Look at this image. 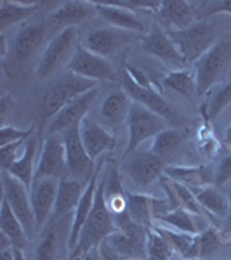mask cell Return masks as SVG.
<instances>
[{"label": "cell", "mask_w": 231, "mask_h": 260, "mask_svg": "<svg viewBox=\"0 0 231 260\" xmlns=\"http://www.w3.org/2000/svg\"><path fill=\"white\" fill-rule=\"evenodd\" d=\"M104 172L101 174L98 189H96V198H94V207L89 213V219L83 224L80 238L75 246V250L70 255H83L89 250L99 248V245L110 236L111 233L117 231L115 219L108 210L106 205V196H104Z\"/></svg>", "instance_id": "obj_1"}, {"label": "cell", "mask_w": 231, "mask_h": 260, "mask_svg": "<svg viewBox=\"0 0 231 260\" xmlns=\"http://www.w3.org/2000/svg\"><path fill=\"white\" fill-rule=\"evenodd\" d=\"M45 39H47V24H45L44 19L24 24L16 33L14 42L11 45L9 57L4 61L6 70L12 77L19 75L21 71L26 70V66L32 64L37 54H39V50L42 49V45H44Z\"/></svg>", "instance_id": "obj_2"}, {"label": "cell", "mask_w": 231, "mask_h": 260, "mask_svg": "<svg viewBox=\"0 0 231 260\" xmlns=\"http://www.w3.org/2000/svg\"><path fill=\"white\" fill-rule=\"evenodd\" d=\"M98 82L87 80V78L77 77L73 73H66L57 80L54 85H50L40 101V116L44 120L50 121L60 113L66 104H70L73 99L80 98L82 94H87L89 90L96 89Z\"/></svg>", "instance_id": "obj_3"}, {"label": "cell", "mask_w": 231, "mask_h": 260, "mask_svg": "<svg viewBox=\"0 0 231 260\" xmlns=\"http://www.w3.org/2000/svg\"><path fill=\"white\" fill-rule=\"evenodd\" d=\"M167 35L170 37L188 64L196 62L217 44V28L207 19H198L184 30H170L167 31Z\"/></svg>", "instance_id": "obj_4"}, {"label": "cell", "mask_w": 231, "mask_h": 260, "mask_svg": "<svg viewBox=\"0 0 231 260\" xmlns=\"http://www.w3.org/2000/svg\"><path fill=\"white\" fill-rule=\"evenodd\" d=\"M77 42L78 30L75 26L65 28L56 37H52L42 50L39 61H37L35 70L39 78L45 80V78L56 75L63 66H68L75 50L78 47Z\"/></svg>", "instance_id": "obj_5"}, {"label": "cell", "mask_w": 231, "mask_h": 260, "mask_svg": "<svg viewBox=\"0 0 231 260\" xmlns=\"http://www.w3.org/2000/svg\"><path fill=\"white\" fill-rule=\"evenodd\" d=\"M229 64H231V42L219 40L211 50H207L195 62L193 73H195L198 95L211 92L222 80V77L226 75Z\"/></svg>", "instance_id": "obj_6"}, {"label": "cell", "mask_w": 231, "mask_h": 260, "mask_svg": "<svg viewBox=\"0 0 231 260\" xmlns=\"http://www.w3.org/2000/svg\"><path fill=\"white\" fill-rule=\"evenodd\" d=\"M127 148H125L124 158L131 156L139 149V146L145 144L148 139H155L160 132L167 128V121L150 111L139 103H132L127 115Z\"/></svg>", "instance_id": "obj_7"}, {"label": "cell", "mask_w": 231, "mask_h": 260, "mask_svg": "<svg viewBox=\"0 0 231 260\" xmlns=\"http://www.w3.org/2000/svg\"><path fill=\"white\" fill-rule=\"evenodd\" d=\"M146 229L115 231L99 245V253L106 260H146Z\"/></svg>", "instance_id": "obj_8"}, {"label": "cell", "mask_w": 231, "mask_h": 260, "mask_svg": "<svg viewBox=\"0 0 231 260\" xmlns=\"http://www.w3.org/2000/svg\"><path fill=\"white\" fill-rule=\"evenodd\" d=\"M122 87L124 90L131 95V99L134 103H139L145 108H148L150 111H153L155 115H158L160 118L167 121V125L174 128H186L184 125V118L181 113L176 111V108L172 106L167 99L162 98V94L157 89H145V87H139L137 83H134L131 80L127 73L124 71V77H122Z\"/></svg>", "instance_id": "obj_9"}, {"label": "cell", "mask_w": 231, "mask_h": 260, "mask_svg": "<svg viewBox=\"0 0 231 260\" xmlns=\"http://www.w3.org/2000/svg\"><path fill=\"white\" fill-rule=\"evenodd\" d=\"M68 73H73L77 77L87 78L92 82H115L117 71L113 68L111 61L106 57H101L98 54L87 50L80 44L75 50L70 64L66 66Z\"/></svg>", "instance_id": "obj_10"}, {"label": "cell", "mask_w": 231, "mask_h": 260, "mask_svg": "<svg viewBox=\"0 0 231 260\" xmlns=\"http://www.w3.org/2000/svg\"><path fill=\"white\" fill-rule=\"evenodd\" d=\"M2 189H4V200L11 205L12 212L23 222L28 236L32 238L37 233V224L32 208L30 189L23 182H19L16 177H12L9 172L6 170H2Z\"/></svg>", "instance_id": "obj_11"}, {"label": "cell", "mask_w": 231, "mask_h": 260, "mask_svg": "<svg viewBox=\"0 0 231 260\" xmlns=\"http://www.w3.org/2000/svg\"><path fill=\"white\" fill-rule=\"evenodd\" d=\"M124 170L136 186L146 187L157 179H162L165 172V161L153 151H136L124 158Z\"/></svg>", "instance_id": "obj_12"}, {"label": "cell", "mask_w": 231, "mask_h": 260, "mask_svg": "<svg viewBox=\"0 0 231 260\" xmlns=\"http://www.w3.org/2000/svg\"><path fill=\"white\" fill-rule=\"evenodd\" d=\"M68 177L66 169L65 142L60 136H47L42 146V153L37 158L35 179H63Z\"/></svg>", "instance_id": "obj_13"}, {"label": "cell", "mask_w": 231, "mask_h": 260, "mask_svg": "<svg viewBox=\"0 0 231 260\" xmlns=\"http://www.w3.org/2000/svg\"><path fill=\"white\" fill-rule=\"evenodd\" d=\"M99 94V89L89 90L87 94H82L80 98L73 99L70 104H66L63 110L54 116L52 120L47 121V128H45V134L47 136H60L65 130H68L71 127H78L82 123V120L85 116H89V111L94 104L96 98Z\"/></svg>", "instance_id": "obj_14"}, {"label": "cell", "mask_w": 231, "mask_h": 260, "mask_svg": "<svg viewBox=\"0 0 231 260\" xmlns=\"http://www.w3.org/2000/svg\"><path fill=\"white\" fill-rule=\"evenodd\" d=\"M63 142H65V153H66V169H68V177L71 179H85L91 177L92 170V158L87 153L85 146L82 142L80 136V125L71 127L61 134Z\"/></svg>", "instance_id": "obj_15"}, {"label": "cell", "mask_w": 231, "mask_h": 260, "mask_svg": "<svg viewBox=\"0 0 231 260\" xmlns=\"http://www.w3.org/2000/svg\"><path fill=\"white\" fill-rule=\"evenodd\" d=\"M141 49L145 54L157 57L162 62H165L167 66L174 70H184L188 66V62L184 61L181 52L174 45V42L170 40V37L165 31H162L160 28H151V30L142 37L141 40Z\"/></svg>", "instance_id": "obj_16"}, {"label": "cell", "mask_w": 231, "mask_h": 260, "mask_svg": "<svg viewBox=\"0 0 231 260\" xmlns=\"http://www.w3.org/2000/svg\"><path fill=\"white\" fill-rule=\"evenodd\" d=\"M57 179H35L30 189V200L33 215H35L37 233L44 229V225L49 222V217L54 215L57 198Z\"/></svg>", "instance_id": "obj_17"}, {"label": "cell", "mask_w": 231, "mask_h": 260, "mask_svg": "<svg viewBox=\"0 0 231 260\" xmlns=\"http://www.w3.org/2000/svg\"><path fill=\"white\" fill-rule=\"evenodd\" d=\"M103 165H98L94 170H92V175L89 177L85 184V189H83V194L80 201H78V207L75 210L73 217H71V225H70V234H68V241H66V248L71 253L75 250L78 243V238H80V233H82V228L83 224L89 219V213L94 207V198H96V189H98V184H99V179H101V174H103Z\"/></svg>", "instance_id": "obj_18"}, {"label": "cell", "mask_w": 231, "mask_h": 260, "mask_svg": "<svg viewBox=\"0 0 231 260\" xmlns=\"http://www.w3.org/2000/svg\"><path fill=\"white\" fill-rule=\"evenodd\" d=\"M127 42L129 37L122 30H117V28H96V30L85 33L82 45L91 52L110 59Z\"/></svg>", "instance_id": "obj_19"}, {"label": "cell", "mask_w": 231, "mask_h": 260, "mask_svg": "<svg viewBox=\"0 0 231 260\" xmlns=\"http://www.w3.org/2000/svg\"><path fill=\"white\" fill-rule=\"evenodd\" d=\"M80 136L92 160L99 158L106 151H113V148H115V136L104 125H101L99 121H96L91 116H85L82 120Z\"/></svg>", "instance_id": "obj_20"}, {"label": "cell", "mask_w": 231, "mask_h": 260, "mask_svg": "<svg viewBox=\"0 0 231 260\" xmlns=\"http://www.w3.org/2000/svg\"><path fill=\"white\" fill-rule=\"evenodd\" d=\"M132 103L134 101L131 99V95L124 89H117L110 92L99 106V123L111 128L119 127L122 121H127V115Z\"/></svg>", "instance_id": "obj_21"}, {"label": "cell", "mask_w": 231, "mask_h": 260, "mask_svg": "<svg viewBox=\"0 0 231 260\" xmlns=\"http://www.w3.org/2000/svg\"><path fill=\"white\" fill-rule=\"evenodd\" d=\"M96 12V2H82V0H70L63 2L57 9H54L52 14L49 16L50 24H57L61 30L70 26L77 28L83 21H89Z\"/></svg>", "instance_id": "obj_22"}, {"label": "cell", "mask_w": 231, "mask_h": 260, "mask_svg": "<svg viewBox=\"0 0 231 260\" xmlns=\"http://www.w3.org/2000/svg\"><path fill=\"white\" fill-rule=\"evenodd\" d=\"M96 12L117 30L145 31V24L139 16L131 9L117 6L115 2H96Z\"/></svg>", "instance_id": "obj_23"}, {"label": "cell", "mask_w": 231, "mask_h": 260, "mask_svg": "<svg viewBox=\"0 0 231 260\" xmlns=\"http://www.w3.org/2000/svg\"><path fill=\"white\" fill-rule=\"evenodd\" d=\"M157 14L160 16L163 23L172 26V30H184L196 23V4L186 2V0H163L160 2Z\"/></svg>", "instance_id": "obj_24"}, {"label": "cell", "mask_w": 231, "mask_h": 260, "mask_svg": "<svg viewBox=\"0 0 231 260\" xmlns=\"http://www.w3.org/2000/svg\"><path fill=\"white\" fill-rule=\"evenodd\" d=\"M83 189H85V186L82 184V180L71 177L60 179L56 207H54V219L63 220L65 217H73V213L78 207V201H80L83 194Z\"/></svg>", "instance_id": "obj_25"}, {"label": "cell", "mask_w": 231, "mask_h": 260, "mask_svg": "<svg viewBox=\"0 0 231 260\" xmlns=\"http://www.w3.org/2000/svg\"><path fill=\"white\" fill-rule=\"evenodd\" d=\"M39 142L37 137L32 136L30 139L24 142L23 153L19 154V158L16 160L6 172H9L12 177H16L19 182H23L28 189H32L33 180H35V167H37V149Z\"/></svg>", "instance_id": "obj_26"}, {"label": "cell", "mask_w": 231, "mask_h": 260, "mask_svg": "<svg viewBox=\"0 0 231 260\" xmlns=\"http://www.w3.org/2000/svg\"><path fill=\"white\" fill-rule=\"evenodd\" d=\"M163 175L169 180L184 184L191 189L209 186L211 180L214 182V175H211L209 169L204 165H165Z\"/></svg>", "instance_id": "obj_27"}, {"label": "cell", "mask_w": 231, "mask_h": 260, "mask_svg": "<svg viewBox=\"0 0 231 260\" xmlns=\"http://www.w3.org/2000/svg\"><path fill=\"white\" fill-rule=\"evenodd\" d=\"M167 201L155 200L151 196L141 194V192H129L127 191V212L131 219L137 225L150 231L153 228V212L157 205H165Z\"/></svg>", "instance_id": "obj_28"}, {"label": "cell", "mask_w": 231, "mask_h": 260, "mask_svg": "<svg viewBox=\"0 0 231 260\" xmlns=\"http://www.w3.org/2000/svg\"><path fill=\"white\" fill-rule=\"evenodd\" d=\"M0 233L9 238L16 250H24L28 246V241H30V236H28L23 222L18 219V215L12 212L11 205L4 198L2 208H0Z\"/></svg>", "instance_id": "obj_29"}, {"label": "cell", "mask_w": 231, "mask_h": 260, "mask_svg": "<svg viewBox=\"0 0 231 260\" xmlns=\"http://www.w3.org/2000/svg\"><path fill=\"white\" fill-rule=\"evenodd\" d=\"M60 222L57 219L49 220L40 231L33 260H60Z\"/></svg>", "instance_id": "obj_30"}, {"label": "cell", "mask_w": 231, "mask_h": 260, "mask_svg": "<svg viewBox=\"0 0 231 260\" xmlns=\"http://www.w3.org/2000/svg\"><path fill=\"white\" fill-rule=\"evenodd\" d=\"M193 192H195L196 201H198L201 210L207 212L212 219H221V220L226 219V215L229 212V200L217 187L214 186L195 187Z\"/></svg>", "instance_id": "obj_31"}, {"label": "cell", "mask_w": 231, "mask_h": 260, "mask_svg": "<svg viewBox=\"0 0 231 260\" xmlns=\"http://www.w3.org/2000/svg\"><path fill=\"white\" fill-rule=\"evenodd\" d=\"M157 219L162 222L163 225H169L170 229L179 231V233H186V234H200L204 229L198 224V220H201V215H195V213L188 212L186 208L179 207L174 208V210H167L162 213H157Z\"/></svg>", "instance_id": "obj_32"}, {"label": "cell", "mask_w": 231, "mask_h": 260, "mask_svg": "<svg viewBox=\"0 0 231 260\" xmlns=\"http://www.w3.org/2000/svg\"><path fill=\"white\" fill-rule=\"evenodd\" d=\"M186 139H188V128L167 127L163 132H160L153 139L151 151H153L155 154H158V156L165 161V160H169V158L176 156V154L181 151Z\"/></svg>", "instance_id": "obj_33"}, {"label": "cell", "mask_w": 231, "mask_h": 260, "mask_svg": "<svg viewBox=\"0 0 231 260\" xmlns=\"http://www.w3.org/2000/svg\"><path fill=\"white\" fill-rule=\"evenodd\" d=\"M42 6L40 2H21V0H2L0 2V30L6 31L12 24L23 23L32 18L37 9Z\"/></svg>", "instance_id": "obj_34"}, {"label": "cell", "mask_w": 231, "mask_h": 260, "mask_svg": "<svg viewBox=\"0 0 231 260\" xmlns=\"http://www.w3.org/2000/svg\"><path fill=\"white\" fill-rule=\"evenodd\" d=\"M162 85L167 89L183 94L184 98H193L198 95L196 92V80L195 73L191 70H172L162 78Z\"/></svg>", "instance_id": "obj_35"}, {"label": "cell", "mask_w": 231, "mask_h": 260, "mask_svg": "<svg viewBox=\"0 0 231 260\" xmlns=\"http://www.w3.org/2000/svg\"><path fill=\"white\" fill-rule=\"evenodd\" d=\"M153 228L169 241V245L178 255H181L183 258H195V236L193 234L179 233L167 225H153Z\"/></svg>", "instance_id": "obj_36"}, {"label": "cell", "mask_w": 231, "mask_h": 260, "mask_svg": "<svg viewBox=\"0 0 231 260\" xmlns=\"http://www.w3.org/2000/svg\"><path fill=\"white\" fill-rule=\"evenodd\" d=\"M229 104H231V82L224 83L217 90L211 92V98L207 99V103L201 108L205 121H209V123L214 121Z\"/></svg>", "instance_id": "obj_37"}, {"label": "cell", "mask_w": 231, "mask_h": 260, "mask_svg": "<svg viewBox=\"0 0 231 260\" xmlns=\"http://www.w3.org/2000/svg\"><path fill=\"white\" fill-rule=\"evenodd\" d=\"M222 236L216 228L209 225L207 229H204L200 234L195 236V258L204 260L212 257L216 251H219L222 246Z\"/></svg>", "instance_id": "obj_38"}, {"label": "cell", "mask_w": 231, "mask_h": 260, "mask_svg": "<svg viewBox=\"0 0 231 260\" xmlns=\"http://www.w3.org/2000/svg\"><path fill=\"white\" fill-rule=\"evenodd\" d=\"M176 251L155 228L146 233V260H174Z\"/></svg>", "instance_id": "obj_39"}, {"label": "cell", "mask_w": 231, "mask_h": 260, "mask_svg": "<svg viewBox=\"0 0 231 260\" xmlns=\"http://www.w3.org/2000/svg\"><path fill=\"white\" fill-rule=\"evenodd\" d=\"M170 184H172V189L176 192V198L179 201V207L186 208L188 212L195 213V215H201L204 210H201L198 201H196V196L191 187L184 186V184H179V182H174V180H170Z\"/></svg>", "instance_id": "obj_40"}, {"label": "cell", "mask_w": 231, "mask_h": 260, "mask_svg": "<svg viewBox=\"0 0 231 260\" xmlns=\"http://www.w3.org/2000/svg\"><path fill=\"white\" fill-rule=\"evenodd\" d=\"M32 136H33V128L21 130V128L11 127V125H2V130H0V148L11 144V142L28 141Z\"/></svg>", "instance_id": "obj_41"}, {"label": "cell", "mask_w": 231, "mask_h": 260, "mask_svg": "<svg viewBox=\"0 0 231 260\" xmlns=\"http://www.w3.org/2000/svg\"><path fill=\"white\" fill-rule=\"evenodd\" d=\"M229 180H231V151L217 163L216 170H214V184H216V187L224 186Z\"/></svg>", "instance_id": "obj_42"}, {"label": "cell", "mask_w": 231, "mask_h": 260, "mask_svg": "<svg viewBox=\"0 0 231 260\" xmlns=\"http://www.w3.org/2000/svg\"><path fill=\"white\" fill-rule=\"evenodd\" d=\"M201 7H204V9L200 11L201 19H207L216 14H229L231 16V0H224V2H204Z\"/></svg>", "instance_id": "obj_43"}, {"label": "cell", "mask_w": 231, "mask_h": 260, "mask_svg": "<svg viewBox=\"0 0 231 260\" xmlns=\"http://www.w3.org/2000/svg\"><path fill=\"white\" fill-rule=\"evenodd\" d=\"M200 153L205 154V156L212 158L217 154V151H219V142L216 141V137L214 136H209V137H204V139H200Z\"/></svg>", "instance_id": "obj_44"}, {"label": "cell", "mask_w": 231, "mask_h": 260, "mask_svg": "<svg viewBox=\"0 0 231 260\" xmlns=\"http://www.w3.org/2000/svg\"><path fill=\"white\" fill-rule=\"evenodd\" d=\"M14 108V99L11 98L9 94H4L2 95V101H0V113H2V120H4V125H6V118L9 115V111Z\"/></svg>", "instance_id": "obj_45"}, {"label": "cell", "mask_w": 231, "mask_h": 260, "mask_svg": "<svg viewBox=\"0 0 231 260\" xmlns=\"http://www.w3.org/2000/svg\"><path fill=\"white\" fill-rule=\"evenodd\" d=\"M221 236L222 240H228V238H231V198H229V212L228 215H226V219L221 222Z\"/></svg>", "instance_id": "obj_46"}, {"label": "cell", "mask_w": 231, "mask_h": 260, "mask_svg": "<svg viewBox=\"0 0 231 260\" xmlns=\"http://www.w3.org/2000/svg\"><path fill=\"white\" fill-rule=\"evenodd\" d=\"M0 260H16V250L12 246L0 250Z\"/></svg>", "instance_id": "obj_47"}, {"label": "cell", "mask_w": 231, "mask_h": 260, "mask_svg": "<svg viewBox=\"0 0 231 260\" xmlns=\"http://www.w3.org/2000/svg\"><path fill=\"white\" fill-rule=\"evenodd\" d=\"M83 258L85 260H106L103 255L99 253V248H94V250H89L87 253H83Z\"/></svg>", "instance_id": "obj_48"}, {"label": "cell", "mask_w": 231, "mask_h": 260, "mask_svg": "<svg viewBox=\"0 0 231 260\" xmlns=\"http://www.w3.org/2000/svg\"><path fill=\"white\" fill-rule=\"evenodd\" d=\"M224 142L226 144H231V123L228 125V128H226V132H224Z\"/></svg>", "instance_id": "obj_49"}, {"label": "cell", "mask_w": 231, "mask_h": 260, "mask_svg": "<svg viewBox=\"0 0 231 260\" xmlns=\"http://www.w3.org/2000/svg\"><path fill=\"white\" fill-rule=\"evenodd\" d=\"M16 260H26V257H24V253H23V250H16Z\"/></svg>", "instance_id": "obj_50"}, {"label": "cell", "mask_w": 231, "mask_h": 260, "mask_svg": "<svg viewBox=\"0 0 231 260\" xmlns=\"http://www.w3.org/2000/svg\"><path fill=\"white\" fill-rule=\"evenodd\" d=\"M68 260H85V258H83V255H70Z\"/></svg>", "instance_id": "obj_51"}, {"label": "cell", "mask_w": 231, "mask_h": 260, "mask_svg": "<svg viewBox=\"0 0 231 260\" xmlns=\"http://www.w3.org/2000/svg\"><path fill=\"white\" fill-rule=\"evenodd\" d=\"M183 260H198V258H183Z\"/></svg>", "instance_id": "obj_52"}, {"label": "cell", "mask_w": 231, "mask_h": 260, "mask_svg": "<svg viewBox=\"0 0 231 260\" xmlns=\"http://www.w3.org/2000/svg\"><path fill=\"white\" fill-rule=\"evenodd\" d=\"M229 148H231V144H229Z\"/></svg>", "instance_id": "obj_53"}]
</instances>
